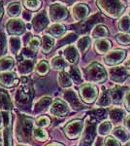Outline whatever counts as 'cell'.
Masks as SVG:
<instances>
[{
  "instance_id": "6da1fadb",
  "label": "cell",
  "mask_w": 130,
  "mask_h": 146,
  "mask_svg": "<svg viewBox=\"0 0 130 146\" xmlns=\"http://www.w3.org/2000/svg\"><path fill=\"white\" fill-rule=\"evenodd\" d=\"M97 4L104 13L112 18L119 17L125 8L122 0H97Z\"/></svg>"
},
{
  "instance_id": "7a4b0ae2",
  "label": "cell",
  "mask_w": 130,
  "mask_h": 146,
  "mask_svg": "<svg viewBox=\"0 0 130 146\" xmlns=\"http://www.w3.org/2000/svg\"><path fill=\"white\" fill-rule=\"evenodd\" d=\"M84 73H86V78L89 82L95 84L103 83V82L106 81L108 77L107 71H106L105 68L101 64L96 62L92 63L87 68H86Z\"/></svg>"
},
{
  "instance_id": "3957f363",
  "label": "cell",
  "mask_w": 130,
  "mask_h": 146,
  "mask_svg": "<svg viewBox=\"0 0 130 146\" xmlns=\"http://www.w3.org/2000/svg\"><path fill=\"white\" fill-rule=\"evenodd\" d=\"M96 133H97V126H96V120L92 119L88 121L86 125L82 131L81 146H91L95 139Z\"/></svg>"
},
{
  "instance_id": "277c9868",
  "label": "cell",
  "mask_w": 130,
  "mask_h": 146,
  "mask_svg": "<svg viewBox=\"0 0 130 146\" xmlns=\"http://www.w3.org/2000/svg\"><path fill=\"white\" fill-rule=\"evenodd\" d=\"M80 96L86 103H93L98 98V89L93 84H84L80 88Z\"/></svg>"
},
{
  "instance_id": "5b68a950",
  "label": "cell",
  "mask_w": 130,
  "mask_h": 146,
  "mask_svg": "<svg viewBox=\"0 0 130 146\" xmlns=\"http://www.w3.org/2000/svg\"><path fill=\"white\" fill-rule=\"evenodd\" d=\"M84 129V122L82 120H74L65 126L64 133L69 139H76L82 133Z\"/></svg>"
},
{
  "instance_id": "8992f818",
  "label": "cell",
  "mask_w": 130,
  "mask_h": 146,
  "mask_svg": "<svg viewBox=\"0 0 130 146\" xmlns=\"http://www.w3.org/2000/svg\"><path fill=\"white\" fill-rule=\"evenodd\" d=\"M69 113V106L62 100H56L49 107V114L55 117H64Z\"/></svg>"
},
{
  "instance_id": "52a82bcc",
  "label": "cell",
  "mask_w": 130,
  "mask_h": 146,
  "mask_svg": "<svg viewBox=\"0 0 130 146\" xmlns=\"http://www.w3.org/2000/svg\"><path fill=\"white\" fill-rule=\"evenodd\" d=\"M49 18L53 22H60L68 17V11L60 4H53L49 6Z\"/></svg>"
},
{
  "instance_id": "ba28073f",
  "label": "cell",
  "mask_w": 130,
  "mask_h": 146,
  "mask_svg": "<svg viewBox=\"0 0 130 146\" xmlns=\"http://www.w3.org/2000/svg\"><path fill=\"white\" fill-rule=\"evenodd\" d=\"M126 54L124 51L122 50H114L110 53H108L107 55L104 58V62L106 64L111 65V66H114V65L119 64L125 58Z\"/></svg>"
},
{
  "instance_id": "9c48e42d",
  "label": "cell",
  "mask_w": 130,
  "mask_h": 146,
  "mask_svg": "<svg viewBox=\"0 0 130 146\" xmlns=\"http://www.w3.org/2000/svg\"><path fill=\"white\" fill-rule=\"evenodd\" d=\"M109 74H110L111 80L113 82H115V83H122L128 77L127 68L123 66H117L111 68L110 71H109Z\"/></svg>"
},
{
  "instance_id": "30bf717a",
  "label": "cell",
  "mask_w": 130,
  "mask_h": 146,
  "mask_svg": "<svg viewBox=\"0 0 130 146\" xmlns=\"http://www.w3.org/2000/svg\"><path fill=\"white\" fill-rule=\"evenodd\" d=\"M0 83L6 88H13L20 83V79L16 76L14 72L6 71L0 73Z\"/></svg>"
},
{
  "instance_id": "8fae6325",
  "label": "cell",
  "mask_w": 130,
  "mask_h": 146,
  "mask_svg": "<svg viewBox=\"0 0 130 146\" xmlns=\"http://www.w3.org/2000/svg\"><path fill=\"white\" fill-rule=\"evenodd\" d=\"M63 96H64L65 100L69 103L70 106L72 107L73 109L80 110V109H82V108H84V105H82V101L79 100L77 94L75 93V91L72 90V89H69V90L65 91Z\"/></svg>"
},
{
  "instance_id": "7c38bea8",
  "label": "cell",
  "mask_w": 130,
  "mask_h": 146,
  "mask_svg": "<svg viewBox=\"0 0 130 146\" xmlns=\"http://www.w3.org/2000/svg\"><path fill=\"white\" fill-rule=\"evenodd\" d=\"M48 23H49V18L46 15L45 11L41 12L37 16H35L32 22L33 28H34L35 32H40L41 30H43L48 25Z\"/></svg>"
},
{
  "instance_id": "4fadbf2b",
  "label": "cell",
  "mask_w": 130,
  "mask_h": 146,
  "mask_svg": "<svg viewBox=\"0 0 130 146\" xmlns=\"http://www.w3.org/2000/svg\"><path fill=\"white\" fill-rule=\"evenodd\" d=\"M63 56L67 62L71 64H76L79 60V53L77 51V48L73 45H69L63 50Z\"/></svg>"
},
{
  "instance_id": "5bb4252c",
  "label": "cell",
  "mask_w": 130,
  "mask_h": 146,
  "mask_svg": "<svg viewBox=\"0 0 130 146\" xmlns=\"http://www.w3.org/2000/svg\"><path fill=\"white\" fill-rule=\"evenodd\" d=\"M24 23L20 20H11L7 23V30L10 34H22L24 31Z\"/></svg>"
},
{
  "instance_id": "9a60e30c",
  "label": "cell",
  "mask_w": 130,
  "mask_h": 146,
  "mask_svg": "<svg viewBox=\"0 0 130 146\" xmlns=\"http://www.w3.org/2000/svg\"><path fill=\"white\" fill-rule=\"evenodd\" d=\"M51 103H53V100L51 98L45 96V98H40L39 100H37L35 102L34 106H33V112L35 114H39L41 112L46 111L49 107H51Z\"/></svg>"
},
{
  "instance_id": "2e32d148",
  "label": "cell",
  "mask_w": 130,
  "mask_h": 146,
  "mask_svg": "<svg viewBox=\"0 0 130 146\" xmlns=\"http://www.w3.org/2000/svg\"><path fill=\"white\" fill-rule=\"evenodd\" d=\"M33 68H34V62L32 60H22L18 65V72L20 75L24 76V75H28L32 72Z\"/></svg>"
},
{
  "instance_id": "e0dca14e",
  "label": "cell",
  "mask_w": 130,
  "mask_h": 146,
  "mask_svg": "<svg viewBox=\"0 0 130 146\" xmlns=\"http://www.w3.org/2000/svg\"><path fill=\"white\" fill-rule=\"evenodd\" d=\"M89 12V9L86 4H78L73 8V17L76 21H81L86 18Z\"/></svg>"
},
{
  "instance_id": "ac0fdd59",
  "label": "cell",
  "mask_w": 130,
  "mask_h": 146,
  "mask_svg": "<svg viewBox=\"0 0 130 146\" xmlns=\"http://www.w3.org/2000/svg\"><path fill=\"white\" fill-rule=\"evenodd\" d=\"M109 117L112 123L115 125H119L122 122V120L125 117V112L121 108H114V109H111L109 112Z\"/></svg>"
},
{
  "instance_id": "d6986e66",
  "label": "cell",
  "mask_w": 130,
  "mask_h": 146,
  "mask_svg": "<svg viewBox=\"0 0 130 146\" xmlns=\"http://www.w3.org/2000/svg\"><path fill=\"white\" fill-rule=\"evenodd\" d=\"M101 20H102V19H101V16L99 15V14H95V15L91 16L90 18L87 19L86 21H84V22L81 25L80 31L81 32H87L94 25L97 23L98 21H101Z\"/></svg>"
},
{
  "instance_id": "ffe728a7",
  "label": "cell",
  "mask_w": 130,
  "mask_h": 146,
  "mask_svg": "<svg viewBox=\"0 0 130 146\" xmlns=\"http://www.w3.org/2000/svg\"><path fill=\"white\" fill-rule=\"evenodd\" d=\"M113 135L120 143H126L128 142L130 139L129 133L125 129L121 128V127H117V128L114 129L113 131Z\"/></svg>"
},
{
  "instance_id": "44dd1931",
  "label": "cell",
  "mask_w": 130,
  "mask_h": 146,
  "mask_svg": "<svg viewBox=\"0 0 130 146\" xmlns=\"http://www.w3.org/2000/svg\"><path fill=\"white\" fill-rule=\"evenodd\" d=\"M51 66L54 70L58 71H64L65 68L68 67V62L61 56H54L51 62Z\"/></svg>"
},
{
  "instance_id": "7402d4cb",
  "label": "cell",
  "mask_w": 130,
  "mask_h": 146,
  "mask_svg": "<svg viewBox=\"0 0 130 146\" xmlns=\"http://www.w3.org/2000/svg\"><path fill=\"white\" fill-rule=\"evenodd\" d=\"M112 98H111L110 91H104L100 96L98 98V100L96 102V106L98 107H108L112 103Z\"/></svg>"
},
{
  "instance_id": "603a6c76",
  "label": "cell",
  "mask_w": 130,
  "mask_h": 146,
  "mask_svg": "<svg viewBox=\"0 0 130 146\" xmlns=\"http://www.w3.org/2000/svg\"><path fill=\"white\" fill-rule=\"evenodd\" d=\"M95 50L98 54L103 55V54L108 53L111 49V42L106 39H99L95 42Z\"/></svg>"
},
{
  "instance_id": "cb8c5ba5",
  "label": "cell",
  "mask_w": 130,
  "mask_h": 146,
  "mask_svg": "<svg viewBox=\"0 0 130 146\" xmlns=\"http://www.w3.org/2000/svg\"><path fill=\"white\" fill-rule=\"evenodd\" d=\"M53 46H54V40L53 37L49 36V35H44L42 37L41 49L44 52V54H49V52L53 50Z\"/></svg>"
},
{
  "instance_id": "d4e9b609",
  "label": "cell",
  "mask_w": 130,
  "mask_h": 146,
  "mask_svg": "<svg viewBox=\"0 0 130 146\" xmlns=\"http://www.w3.org/2000/svg\"><path fill=\"white\" fill-rule=\"evenodd\" d=\"M68 74H69L71 80H72V82L75 85H80L82 83V77L81 71H80L78 67L71 66Z\"/></svg>"
},
{
  "instance_id": "484cf974",
  "label": "cell",
  "mask_w": 130,
  "mask_h": 146,
  "mask_svg": "<svg viewBox=\"0 0 130 146\" xmlns=\"http://www.w3.org/2000/svg\"><path fill=\"white\" fill-rule=\"evenodd\" d=\"M111 98H112V101L115 104H119L121 103V101L123 100V91L121 90L119 87H115L112 90L110 91Z\"/></svg>"
},
{
  "instance_id": "4316f807",
  "label": "cell",
  "mask_w": 130,
  "mask_h": 146,
  "mask_svg": "<svg viewBox=\"0 0 130 146\" xmlns=\"http://www.w3.org/2000/svg\"><path fill=\"white\" fill-rule=\"evenodd\" d=\"M109 35V30L105 25H96L95 28L93 29L91 33V36L93 38H97V39H102L104 37H107Z\"/></svg>"
},
{
  "instance_id": "83f0119b",
  "label": "cell",
  "mask_w": 130,
  "mask_h": 146,
  "mask_svg": "<svg viewBox=\"0 0 130 146\" xmlns=\"http://www.w3.org/2000/svg\"><path fill=\"white\" fill-rule=\"evenodd\" d=\"M57 80H58V84H59V86L62 87V88H70L73 84L69 74L65 71H60L59 72Z\"/></svg>"
},
{
  "instance_id": "f1b7e54d",
  "label": "cell",
  "mask_w": 130,
  "mask_h": 146,
  "mask_svg": "<svg viewBox=\"0 0 130 146\" xmlns=\"http://www.w3.org/2000/svg\"><path fill=\"white\" fill-rule=\"evenodd\" d=\"M20 39L18 37H11L9 40V49L13 55H18L20 50Z\"/></svg>"
},
{
  "instance_id": "f546056e",
  "label": "cell",
  "mask_w": 130,
  "mask_h": 146,
  "mask_svg": "<svg viewBox=\"0 0 130 146\" xmlns=\"http://www.w3.org/2000/svg\"><path fill=\"white\" fill-rule=\"evenodd\" d=\"M111 131H112V124L109 121H104L97 127V133L100 136L108 135Z\"/></svg>"
},
{
  "instance_id": "4dcf8cb0",
  "label": "cell",
  "mask_w": 130,
  "mask_h": 146,
  "mask_svg": "<svg viewBox=\"0 0 130 146\" xmlns=\"http://www.w3.org/2000/svg\"><path fill=\"white\" fill-rule=\"evenodd\" d=\"M90 38L88 36H84L82 38H80L77 42V47L79 49V51L82 54L86 53L88 50L89 46H90Z\"/></svg>"
},
{
  "instance_id": "1f68e13d",
  "label": "cell",
  "mask_w": 130,
  "mask_h": 146,
  "mask_svg": "<svg viewBox=\"0 0 130 146\" xmlns=\"http://www.w3.org/2000/svg\"><path fill=\"white\" fill-rule=\"evenodd\" d=\"M32 135L36 139H38L40 141H45L48 139V133L43 129V128H39V127H35L33 128Z\"/></svg>"
},
{
  "instance_id": "d6a6232c",
  "label": "cell",
  "mask_w": 130,
  "mask_h": 146,
  "mask_svg": "<svg viewBox=\"0 0 130 146\" xmlns=\"http://www.w3.org/2000/svg\"><path fill=\"white\" fill-rule=\"evenodd\" d=\"M65 32V27L60 23H54L49 27V33L54 37H59Z\"/></svg>"
},
{
  "instance_id": "836d02e7",
  "label": "cell",
  "mask_w": 130,
  "mask_h": 146,
  "mask_svg": "<svg viewBox=\"0 0 130 146\" xmlns=\"http://www.w3.org/2000/svg\"><path fill=\"white\" fill-rule=\"evenodd\" d=\"M15 64V62L12 58H4L0 60V71L6 72L11 69Z\"/></svg>"
},
{
  "instance_id": "e575fe53",
  "label": "cell",
  "mask_w": 130,
  "mask_h": 146,
  "mask_svg": "<svg viewBox=\"0 0 130 146\" xmlns=\"http://www.w3.org/2000/svg\"><path fill=\"white\" fill-rule=\"evenodd\" d=\"M119 27L120 29V31L127 33L130 32V18L129 16H123L120 19L119 23Z\"/></svg>"
},
{
  "instance_id": "d590c367",
  "label": "cell",
  "mask_w": 130,
  "mask_h": 146,
  "mask_svg": "<svg viewBox=\"0 0 130 146\" xmlns=\"http://www.w3.org/2000/svg\"><path fill=\"white\" fill-rule=\"evenodd\" d=\"M49 64L46 60H40L37 63L35 69H36V72L39 75H46L49 72Z\"/></svg>"
},
{
  "instance_id": "8d00e7d4",
  "label": "cell",
  "mask_w": 130,
  "mask_h": 146,
  "mask_svg": "<svg viewBox=\"0 0 130 146\" xmlns=\"http://www.w3.org/2000/svg\"><path fill=\"white\" fill-rule=\"evenodd\" d=\"M7 11H8V14L12 17H16L22 11V7H20V4L18 3V2H15V3H12L8 6L7 8Z\"/></svg>"
},
{
  "instance_id": "74e56055",
  "label": "cell",
  "mask_w": 130,
  "mask_h": 146,
  "mask_svg": "<svg viewBox=\"0 0 130 146\" xmlns=\"http://www.w3.org/2000/svg\"><path fill=\"white\" fill-rule=\"evenodd\" d=\"M22 129L25 135H29L33 131V121L31 119L26 118L22 121Z\"/></svg>"
},
{
  "instance_id": "f35d334b",
  "label": "cell",
  "mask_w": 130,
  "mask_h": 146,
  "mask_svg": "<svg viewBox=\"0 0 130 146\" xmlns=\"http://www.w3.org/2000/svg\"><path fill=\"white\" fill-rule=\"evenodd\" d=\"M41 0H24L25 7L31 11L38 10L41 6Z\"/></svg>"
},
{
  "instance_id": "ab89813d",
  "label": "cell",
  "mask_w": 130,
  "mask_h": 146,
  "mask_svg": "<svg viewBox=\"0 0 130 146\" xmlns=\"http://www.w3.org/2000/svg\"><path fill=\"white\" fill-rule=\"evenodd\" d=\"M49 125H51V119L47 116L40 117L36 121V127H39V128H46V127H49Z\"/></svg>"
},
{
  "instance_id": "60d3db41",
  "label": "cell",
  "mask_w": 130,
  "mask_h": 146,
  "mask_svg": "<svg viewBox=\"0 0 130 146\" xmlns=\"http://www.w3.org/2000/svg\"><path fill=\"white\" fill-rule=\"evenodd\" d=\"M117 41L119 42L121 45H129L130 44V35L126 34V33H122V34H119L117 36Z\"/></svg>"
},
{
  "instance_id": "b9f144b4",
  "label": "cell",
  "mask_w": 130,
  "mask_h": 146,
  "mask_svg": "<svg viewBox=\"0 0 130 146\" xmlns=\"http://www.w3.org/2000/svg\"><path fill=\"white\" fill-rule=\"evenodd\" d=\"M104 145L105 146H120V142L115 137L107 136V137L104 139Z\"/></svg>"
},
{
  "instance_id": "7bdbcfd3",
  "label": "cell",
  "mask_w": 130,
  "mask_h": 146,
  "mask_svg": "<svg viewBox=\"0 0 130 146\" xmlns=\"http://www.w3.org/2000/svg\"><path fill=\"white\" fill-rule=\"evenodd\" d=\"M40 47V40L36 37H32L28 42V48H30L33 51H36Z\"/></svg>"
},
{
  "instance_id": "ee69618b",
  "label": "cell",
  "mask_w": 130,
  "mask_h": 146,
  "mask_svg": "<svg viewBox=\"0 0 130 146\" xmlns=\"http://www.w3.org/2000/svg\"><path fill=\"white\" fill-rule=\"evenodd\" d=\"M76 37H77V35L76 34H74V33H69L67 35V36H65V38H62L60 40L59 42H58V44L59 45H62V44H66V43H71L72 41H74L75 39H76Z\"/></svg>"
},
{
  "instance_id": "f6af8a7d",
  "label": "cell",
  "mask_w": 130,
  "mask_h": 146,
  "mask_svg": "<svg viewBox=\"0 0 130 146\" xmlns=\"http://www.w3.org/2000/svg\"><path fill=\"white\" fill-rule=\"evenodd\" d=\"M6 50V38L4 34H0V56L3 55Z\"/></svg>"
},
{
  "instance_id": "bcb514c9",
  "label": "cell",
  "mask_w": 130,
  "mask_h": 146,
  "mask_svg": "<svg viewBox=\"0 0 130 146\" xmlns=\"http://www.w3.org/2000/svg\"><path fill=\"white\" fill-rule=\"evenodd\" d=\"M35 52L36 51H33L30 48H24L22 50V56L24 58H33V56H35V55H36Z\"/></svg>"
},
{
  "instance_id": "7dc6e473",
  "label": "cell",
  "mask_w": 130,
  "mask_h": 146,
  "mask_svg": "<svg viewBox=\"0 0 130 146\" xmlns=\"http://www.w3.org/2000/svg\"><path fill=\"white\" fill-rule=\"evenodd\" d=\"M124 104H125V107L126 109L130 111V91H128L125 95V98H124Z\"/></svg>"
},
{
  "instance_id": "c3c4849f",
  "label": "cell",
  "mask_w": 130,
  "mask_h": 146,
  "mask_svg": "<svg viewBox=\"0 0 130 146\" xmlns=\"http://www.w3.org/2000/svg\"><path fill=\"white\" fill-rule=\"evenodd\" d=\"M124 126H125V128L127 129V131H130V115H128V116L126 117V119H125Z\"/></svg>"
},
{
  "instance_id": "681fc988",
  "label": "cell",
  "mask_w": 130,
  "mask_h": 146,
  "mask_svg": "<svg viewBox=\"0 0 130 146\" xmlns=\"http://www.w3.org/2000/svg\"><path fill=\"white\" fill-rule=\"evenodd\" d=\"M3 127H4V118L1 113H0V129H3Z\"/></svg>"
},
{
  "instance_id": "f907efd6",
  "label": "cell",
  "mask_w": 130,
  "mask_h": 146,
  "mask_svg": "<svg viewBox=\"0 0 130 146\" xmlns=\"http://www.w3.org/2000/svg\"><path fill=\"white\" fill-rule=\"evenodd\" d=\"M3 12H4V10H3V6H2V3L0 2V18L2 17V15H3Z\"/></svg>"
},
{
  "instance_id": "816d5d0a",
  "label": "cell",
  "mask_w": 130,
  "mask_h": 146,
  "mask_svg": "<svg viewBox=\"0 0 130 146\" xmlns=\"http://www.w3.org/2000/svg\"><path fill=\"white\" fill-rule=\"evenodd\" d=\"M60 1L64 2V3H66V4H71V3H73L75 0H60Z\"/></svg>"
},
{
  "instance_id": "f5cc1de1",
  "label": "cell",
  "mask_w": 130,
  "mask_h": 146,
  "mask_svg": "<svg viewBox=\"0 0 130 146\" xmlns=\"http://www.w3.org/2000/svg\"><path fill=\"white\" fill-rule=\"evenodd\" d=\"M47 146H63L62 144H59V143H51V144L47 145Z\"/></svg>"
},
{
  "instance_id": "db71d44e",
  "label": "cell",
  "mask_w": 130,
  "mask_h": 146,
  "mask_svg": "<svg viewBox=\"0 0 130 146\" xmlns=\"http://www.w3.org/2000/svg\"><path fill=\"white\" fill-rule=\"evenodd\" d=\"M96 146H105V145H104V141H103V144H102V141L98 140V142H97V144H96Z\"/></svg>"
},
{
  "instance_id": "11a10c76",
  "label": "cell",
  "mask_w": 130,
  "mask_h": 146,
  "mask_svg": "<svg viewBox=\"0 0 130 146\" xmlns=\"http://www.w3.org/2000/svg\"><path fill=\"white\" fill-rule=\"evenodd\" d=\"M126 68H127V70H129L130 71V60L126 62Z\"/></svg>"
},
{
  "instance_id": "9f6ffc18",
  "label": "cell",
  "mask_w": 130,
  "mask_h": 146,
  "mask_svg": "<svg viewBox=\"0 0 130 146\" xmlns=\"http://www.w3.org/2000/svg\"><path fill=\"white\" fill-rule=\"evenodd\" d=\"M18 146H26V145H22V144H20V145H18Z\"/></svg>"
},
{
  "instance_id": "6f0895ef",
  "label": "cell",
  "mask_w": 130,
  "mask_h": 146,
  "mask_svg": "<svg viewBox=\"0 0 130 146\" xmlns=\"http://www.w3.org/2000/svg\"><path fill=\"white\" fill-rule=\"evenodd\" d=\"M128 146H130V143H129V144H128Z\"/></svg>"
},
{
  "instance_id": "680465c9",
  "label": "cell",
  "mask_w": 130,
  "mask_h": 146,
  "mask_svg": "<svg viewBox=\"0 0 130 146\" xmlns=\"http://www.w3.org/2000/svg\"><path fill=\"white\" fill-rule=\"evenodd\" d=\"M129 15H130V14H129Z\"/></svg>"
}]
</instances>
